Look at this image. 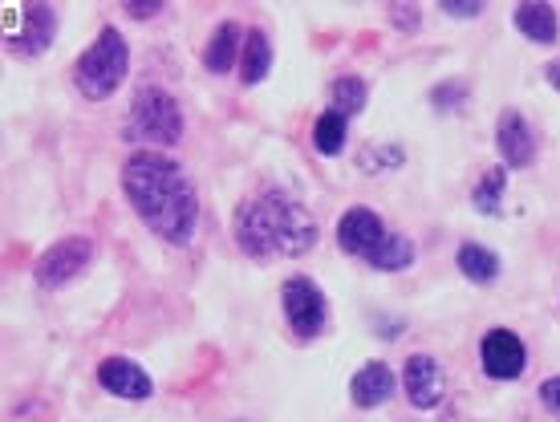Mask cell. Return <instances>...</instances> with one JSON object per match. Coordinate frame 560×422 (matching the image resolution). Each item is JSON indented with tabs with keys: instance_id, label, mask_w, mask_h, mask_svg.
<instances>
[{
	"instance_id": "obj_9",
	"label": "cell",
	"mask_w": 560,
	"mask_h": 422,
	"mask_svg": "<svg viewBox=\"0 0 560 422\" xmlns=\"http://www.w3.org/2000/svg\"><path fill=\"white\" fill-rule=\"evenodd\" d=\"M402 386H407V402L415 410H434L447 398V374L431 353H410L407 370H402Z\"/></svg>"
},
{
	"instance_id": "obj_2",
	"label": "cell",
	"mask_w": 560,
	"mask_h": 422,
	"mask_svg": "<svg viewBox=\"0 0 560 422\" xmlns=\"http://www.w3.org/2000/svg\"><path fill=\"white\" fill-rule=\"evenodd\" d=\"M236 244L256 260L305 256L317 244V220L284 191H260L236 208Z\"/></svg>"
},
{
	"instance_id": "obj_17",
	"label": "cell",
	"mask_w": 560,
	"mask_h": 422,
	"mask_svg": "<svg viewBox=\"0 0 560 422\" xmlns=\"http://www.w3.org/2000/svg\"><path fill=\"white\" fill-rule=\"evenodd\" d=\"M455 265H459V272L471 284H491L495 277H500V256L491 253V248H483V244H476V239L459 244V253H455Z\"/></svg>"
},
{
	"instance_id": "obj_7",
	"label": "cell",
	"mask_w": 560,
	"mask_h": 422,
	"mask_svg": "<svg viewBox=\"0 0 560 422\" xmlns=\"http://www.w3.org/2000/svg\"><path fill=\"white\" fill-rule=\"evenodd\" d=\"M94 260V244L85 236H70V239H57L54 248H45V256L33 268V281L42 284L45 293H54L61 284H70L73 277H82L85 265Z\"/></svg>"
},
{
	"instance_id": "obj_6",
	"label": "cell",
	"mask_w": 560,
	"mask_h": 422,
	"mask_svg": "<svg viewBox=\"0 0 560 422\" xmlns=\"http://www.w3.org/2000/svg\"><path fill=\"white\" fill-rule=\"evenodd\" d=\"M280 305H284V321L293 329V338L313 341L325 333L329 325V305H325L322 284L313 277H289L280 289Z\"/></svg>"
},
{
	"instance_id": "obj_4",
	"label": "cell",
	"mask_w": 560,
	"mask_h": 422,
	"mask_svg": "<svg viewBox=\"0 0 560 422\" xmlns=\"http://www.w3.org/2000/svg\"><path fill=\"white\" fill-rule=\"evenodd\" d=\"M130 70V54H127V42H122V33L118 28H102L94 45L78 57V66H73V85L82 90V98L90 102H106L122 85Z\"/></svg>"
},
{
	"instance_id": "obj_15",
	"label": "cell",
	"mask_w": 560,
	"mask_h": 422,
	"mask_svg": "<svg viewBox=\"0 0 560 422\" xmlns=\"http://www.w3.org/2000/svg\"><path fill=\"white\" fill-rule=\"evenodd\" d=\"M516 28L528 37V42L552 45L560 37L557 9H552V4H540V0H533V4H520V9H516Z\"/></svg>"
},
{
	"instance_id": "obj_16",
	"label": "cell",
	"mask_w": 560,
	"mask_h": 422,
	"mask_svg": "<svg viewBox=\"0 0 560 422\" xmlns=\"http://www.w3.org/2000/svg\"><path fill=\"white\" fill-rule=\"evenodd\" d=\"M240 33L244 28L236 25V21H220V28L211 33V42H208V49H203V66H208L211 73H228L232 66L240 61Z\"/></svg>"
},
{
	"instance_id": "obj_24",
	"label": "cell",
	"mask_w": 560,
	"mask_h": 422,
	"mask_svg": "<svg viewBox=\"0 0 560 422\" xmlns=\"http://www.w3.org/2000/svg\"><path fill=\"white\" fill-rule=\"evenodd\" d=\"M443 13H451V16H479L483 13V4H455V0H443Z\"/></svg>"
},
{
	"instance_id": "obj_5",
	"label": "cell",
	"mask_w": 560,
	"mask_h": 422,
	"mask_svg": "<svg viewBox=\"0 0 560 422\" xmlns=\"http://www.w3.org/2000/svg\"><path fill=\"white\" fill-rule=\"evenodd\" d=\"M127 139L151 146H175L183 139V110L163 85H142L127 114Z\"/></svg>"
},
{
	"instance_id": "obj_13",
	"label": "cell",
	"mask_w": 560,
	"mask_h": 422,
	"mask_svg": "<svg viewBox=\"0 0 560 422\" xmlns=\"http://www.w3.org/2000/svg\"><path fill=\"white\" fill-rule=\"evenodd\" d=\"M398 390V378H394V370L386 362H365L350 382V398L358 410H378L386 407Z\"/></svg>"
},
{
	"instance_id": "obj_18",
	"label": "cell",
	"mask_w": 560,
	"mask_h": 422,
	"mask_svg": "<svg viewBox=\"0 0 560 422\" xmlns=\"http://www.w3.org/2000/svg\"><path fill=\"white\" fill-rule=\"evenodd\" d=\"M346 139H350V118H341L337 110H325L313 127V146L322 151L325 159H337L346 151Z\"/></svg>"
},
{
	"instance_id": "obj_10",
	"label": "cell",
	"mask_w": 560,
	"mask_h": 422,
	"mask_svg": "<svg viewBox=\"0 0 560 422\" xmlns=\"http://www.w3.org/2000/svg\"><path fill=\"white\" fill-rule=\"evenodd\" d=\"M495 146H500V159H504V167H512V171L533 167L536 134H533V127H528V118H524L520 110H504V114H500V122H495Z\"/></svg>"
},
{
	"instance_id": "obj_8",
	"label": "cell",
	"mask_w": 560,
	"mask_h": 422,
	"mask_svg": "<svg viewBox=\"0 0 560 422\" xmlns=\"http://www.w3.org/2000/svg\"><path fill=\"white\" fill-rule=\"evenodd\" d=\"M479 366L491 382H512L528 366V350L512 329H488L479 341Z\"/></svg>"
},
{
	"instance_id": "obj_19",
	"label": "cell",
	"mask_w": 560,
	"mask_h": 422,
	"mask_svg": "<svg viewBox=\"0 0 560 422\" xmlns=\"http://www.w3.org/2000/svg\"><path fill=\"white\" fill-rule=\"evenodd\" d=\"M504 191H508V171L491 167L476 184V191H471V203H476L479 215H500V208H504Z\"/></svg>"
},
{
	"instance_id": "obj_11",
	"label": "cell",
	"mask_w": 560,
	"mask_h": 422,
	"mask_svg": "<svg viewBox=\"0 0 560 422\" xmlns=\"http://www.w3.org/2000/svg\"><path fill=\"white\" fill-rule=\"evenodd\" d=\"M21 16H25V28L13 33L4 42V49L13 57H42L57 37V9H49V4H28V9H21Z\"/></svg>"
},
{
	"instance_id": "obj_22",
	"label": "cell",
	"mask_w": 560,
	"mask_h": 422,
	"mask_svg": "<svg viewBox=\"0 0 560 422\" xmlns=\"http://www.w3.org/2000/svg\"><path fill=\"white\" fill-rule=\"evenodd\" d=\"M540 402H545L548 414H557L560 419V374H552V378L540 382Z\"/></svg>"
},
{
	"instance_id": "obj_20",
	"label": "cell",
	"mask_w": 560,
	"mask_h": 422,
	"mask_svg": "<svg viewBox=\"0 0 560 422\" xmlns=\"http://www.w3.org/2000/svg\"><path fill=\"white\" fill-rule=\"evenodd\" d=\"M329 94H334V110L341 114V118H353V114H362L365 110V98H370L365 82H362V78H353V73L337 78V82L329 85Z\"/></svg>"
},
{
	"instance_id": "obj_12",
	"label": "cell",
	"mask_w": 560,
	"mask_h": 422,
	"mask_svg": "<svg viewBox=\"0 0 560 422\" xmlns=\"http://www.w3.org/2000/svg\"><path fill=\"white\" fill-rule=\"evenodd\" d=\"M98 386L106 395L114 398H130V402H139V398H151V374L142 366H135L130 357H106L98 366Z\"/></svg>"
},
{
	"instance_id": "obj_1",
	"label": "cell",
	"mask_w": 560,
	"mask_h": 422,
	"mask_svg": "<svg viewBox=\"0 0 560 422\" xmlns=\"http://www.w3.org/2000/svg\"><path fill=\"white\" fill-rule=\"evenodd\" d=\"M122 191L142 224L159 239L175 248H187L199 227V196L196 184L175 159L159 151H135L122 167Z\"/></svg>"
},
{
	"instance_id": "obj_23",
	"label": "cell",
	"mask_w": 560,
	"mask_h": 422,
	"mask_svg": "<svg viewBox=\"0 0 560 422\" xmlns=\"http://www.w3.org/2000/svg\"><path fill=\"white\" fill-rule=\"evenodd\" d=\"M390 21L402 28V33H415V28H419V13H415V9H390Z\"/></svg>"
},
{
	"instance_id": "obj_21",
	"label": "cell",
	"mask_w": 560,
	"mask_h": 422,
	"mask_svg": "<svg viewBox=\"0 0 560 422\" xmlns=\"http://www.w3.org/2000/svg\"><path fill=\"white\" fill-rule=\"evenodd\" d=\"M402 163V151L398 146H378V151H365L362 155V171H390Z\"/></svg>"
},
{
	"instance_id": "obj_14",
	"label": "cell",
	"mask_w": 560,
	"mask_h": 422,
	"mask_svg": "<svg viewBox=\"0 0 560 422\" xmlns=\"http://www.w3.org/2000/svg\"><path fill=\"white\" fill-rule=\"evenodd\" d=\"M268 73H272V42L265 37V28H248L244 54H240V82L260 85Z\"/></svg>"
},
{
	"instance_id": "obj_25",
	"label": "cell",
	"mask_w": 560,
	"mask_h": 422,
	"mask_svg": "<svg viewBox=\"0 0 560 422\" xmlns=\"http://www.w3.org/2000/svg\"><path fill=\"white\" fill-rule=\"evenodd\" d=\"M163 9V4H127V16H135V21H147V16H154Z\"/></svg>"
},
{
	"instance_id": "obj_3",
	"label": "cell",
	"mask_w": 560,
	"mask_h": 422,
	"mask_svg": "<svg viewBox=\"0 0 560 422\" xmlns=\"http://www.w3.org/2000/svg\"><path fill=\"white\" fill-rule=\"evenodd\" d=\"M337 244L341 253L358 256L378 272H402L415 265V239L390 232L386 220L370 208H350L337 220Z\"/></svg>"
},
{
	"instance_id": "obj_26",
	"label": "cell",
	"mask_w": 560,
	"mask_h": 422,
	"mask_svg": "<svg viewBox=\"0 0 560 422\" xmlns=\"http://www.w3.org/2000/svg\"><path fill=\"white\" fill-rule=\"evenodd\" d=\"M545 78H548V85H552V90H557V94H560V57H557V61H548V66H545Z\"/></svg>"
}]
</instances>
